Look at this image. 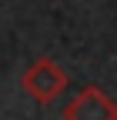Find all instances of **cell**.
<instances>
[{"label":"cell","mask_w":117,"mask_h":120,"mask_svg":"<svg viewBox=\"0 0 117 120\" xmlns=\"http://www.w3.org/2000/svg\"><path fill=\"white\" fill-rule=\"evenodd\" d=\"M64 120H117V103L104 87H84L77 97H70L60 110Z\"/></svg>","instance_id":"cell-2"},{"label":"cell","mask_w":117,"mask_h":120,"mask_svg":"<svg viewBox=\"0 0 117 120\" xmlns=\"http://www.w3.org/2000/svg\"><path fill=\"white\" fill-rule=\"evenodd\" d=\"M20 87H23V94L30 100L54 103L67 90V70L57 64L54 57H37L34 64H27V70L20 73Z\"/></svg>","instance_id":"cell-1"}]
</instances>
